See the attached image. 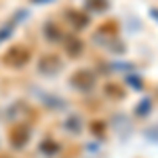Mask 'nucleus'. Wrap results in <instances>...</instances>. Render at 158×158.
Instances as JSON below:
<instances>
[{"mask_svg": "<svg viewBox=\"0 0 158 158\" xmlns=\"http://www.w3.org/2000/svg\"><path fill=\"white\" fill-rule=\"evenodd\" d=\"M72 85L82 89V91H89L91 86L95 85V78H93L91 72H76V76L72 78Z\"/></svg>", "mask_w": 158, "mask_h": 158, "instance_id": "1", "label": "nucleus"}, {"mask_svg": "<svg viewBox=\"0 0 158 158\" xmlns=\"http://www.w3.org/2000/svg\"><path fill=\"white\" fill-rule=\"evenodd\" d=\"M6 57H13V59H9L13 65H23L25 61H27V57H30V53H27L25 49H21V47H15Z\"/></svg>", "mask_w": 158, "mask_h": 158, "instance_id": "2", "label": "nucleus"}, {"mask_svg": "<svg viewBox=\"0 0 158 158\" xmlns=\"http://www.w3.org/2000/svg\"><path fill=\"white\" fill-rule=\"evenodd\" d=\"M27 135H30V131H27L25 127H15L13 133H11V137H13V141H15V146L21 148L25 141H27Z\"/></svg>", "mask_w": 158, "mask_h": 158, "instance_id": "3", "label": "nucleus"}, {"mask_svg": "<svg viewBox=\"0 0 158 158\" xmlns=\"http://www.w3.org/2000/svg\"><path fill=\"white\" fill-rule=\"evenodd\" d=\"M86 6L95 9V11H106L108 9V0H86Z\"/></svg>", "mask_w": 158, "mask_h": 158, "instance_id": "4", "label": "nucleus"}, {"mask_svg": "<svg viewBox=\"0 0 158 158\" xmlns=\"http://www.w3.org/2000/svg\"><path fill=\"white\" fill-rule=\"evenodd\" d=\"M70 17L74 19V25H76V27H85V25L89 23V17H86V15H78V13H70Z\"/></svg>", "mask_w": 158, "mask_h": 158, "instance_id": "5", "label": "nucleus"}, {"mask_svg": "<svg viewBox=\"0 0 158 158\" xmlns=\"http://www.w3.org/2000/svg\"><path fill=\"white\" fill-rule=\"evenodd\" d=\"M44 32H47V36H49L51 40H53V42H57V40L61 38V32H57V27H55L53 23L47 25V27H44Z\"/></svg>", "mask_w": 158, "mask_h": 158, "instance_id": "6", "label": "nucleus"}, {"mask_svg": "<svg viewBox=\"0 0 158 158\" xmlns=\"http://www.w3.org/2000/svg\"><path fill=\"white\" fill-rule=\"evenodd\" d=\"M65 47H68V53H70V55H78V53L82 51V44H80L78 40H74V38L65 44Z\"/></svg>", "mask_w": 158, "mask_h": 158, "instance_id": "7", "label": "nucleus"}, {"mask_svg": "<svg viewBox=\"0 0 158 158\" xmlns=\"http://www.w3.org/2000/svg\"><path fill=\"white\" fill-rule=\"evenodd\" d=\"M40 150L44 152V154H55L59 148H57V143H51V141H44L42 146H40Z\"/></svg>", "mask_w": 158, "mask_h": 158, "instance_id": "8", "label": "nucleus"}, {"mask_svg": "<svg viewBox=\"0 0 158 158\" xmlns=\"http://www.w3.org/2000/svg\"><path fill=\"white\" fill-rule=\"evenodd\" d=\"M57 65H59V61H57V59H47V61H42V63H40V68H42V70H55Z\"/></svg>", "mask_w": 158, "mask_h": 158, "instance_id": "9", "label": "nucleus"}, {"mask_svg": "<svg viewBox=\"0 0 158 158\" xmlns=\"http://www.w3.org/2000/svg\"><path fill=\"white\" fill-rule=\"evenodd\" d=\"M150 112V101H141L139 103V110H137V114H148Z\"/></svg>", "mask_w": 158, "mask_h": 158, "instance_id": "10", "label": "nucleus"}]
</instances>
